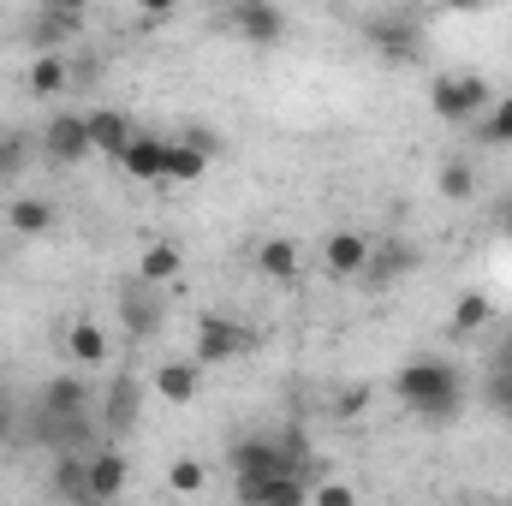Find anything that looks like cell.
<instances>
[{"label": "cell", "mask_w": 512, "mask_h": 506, "mask_svg": "<svg viewBox=\"0 0 512 506\" xmlns=\"http://www.w3.org/2000/svg\"><path fill=\"white\" fill-rule=\"evenodd\" d=\"M393 393L423 417V423H453L459 417V370L441 358H417L393 376Z\"/></svg>", "instance_id": "6da1fadb"}, {"label": "cell", "mask_w": 512, "mask_h": 506, "mask_svg": "<svg viewBox=\"0 0 512 506\" xmlns=\"http://www.w3.org/2000/svg\"><path fill=\"white\" fill-rule=\"evenodd\" d=\"M364 36L382 60H399V66H417L429 36H423V12L417 6H387V12H370L364 18Z\"/></svg>", "instance_id": "7a4b0ae2"}, {"label": "cell", "mask_w": 512, "mask_h": 506, "mask_svg": "<svg viewBox=\"0 0 512 506\" xmlns=\"http://www.w3.org/2000/svg\"><path fill=\"white\" fill-rule=\"evenodd\" d=\"M495 102V90H489V78H477V72H447V78H435V90H429V108H435V120H447V126H465L471 114H483Z\"/></svg>", "instance_id": "3957f363"}, {"label": "cell", "mask_w": 512, "mask_h": 506, "mask_svg": "<svg viewBox=\"0 0 512 506\" xmlns=\"http://www.w3.org/2000/svg\"><path fill=\"white\" fill-rule=\"evenodd\" d=\"M227 459H233V477H239V483H280V477H298L274 435H239V441L227 447Z\"/></svg>", "instance_id": "277c9868"}, {"label": "cell", "mask_w": 512, "mask_h": 506, "mask_svg": "<svg viewBox=\"0 0 512 506\" xmlns=\"http://www.w3.org/2000/svg\"><path fill=\"white\" fill-rule=\"evenodd\" d=\"M256 352V334L233 316H203L197 322V364H227V358H245Z\"/></svg>", "instance_id": "5b68a950"}, {"label": "cell", "mask_w": 512, "mask_h": 506, "mask_svg": "<svg viewBox=\"0 0 512 506\" xmlns=\"http://www.w3.org/2000/svg\"><path fill=\"white\" fill-rule=\"evenodd\" d=\"M221 24H227V30H239L251 48H274V42L286 36V12H280L274 0H239V6H227V12H221Z\"/></svg>", "instance_id": "8992f818"}, {"label": "cell", "mask_w": 512, "mask_h": 506, "mask_svg": "<svg viewBox=\"0 0 512 506\" xmlns=\"http://www.w3.org/2000/svg\"><path fill=\"white\" fill-rule=\"evenodd\" d=\"M215 131H185V137H167V173L161 185H191L209 173V155H215Z\"/></svg>", "instance_id": "52a82bcc"}, {"label": "cell", "mask_w": 512, "mask_h": 506, "mask_svg": "<svg viewBox=\"0 0 512 506\" xmlns=\"http://www.w3.org/2000/svg\"><path fill=\"white\" fill-rule=\"evenodd\" d=\"M84 30V6H66V0H42L36 18H30V42L42 54H66V42Z\"/></svg>", "instance_id": "ba28073f"}, {"label": "cell", "mask_w": 512, "mask_h": 506, "mask_svg": "<svg viewBox=\"0 0 512 506\" xmlns=\"http://www.w3.org/2000/svg\"><path fill=\"white\" fill-rule=\"evenodd\" d=\"M120 322H126L131 340H149V334H161V322H167V298H161V286H143V280H131L126 292H120Z\"/></svg>", "instance_id": "9c48e42d"}, {"label": "cell", "mask_w": 512, "mask_h": 506, "mask_svg": "<svg viewBox=\"0 0 512 506\" xmlns=\"http://www.w3.org/2000/svg\"><path fill=\"white\" fill-rule=\"evenodd\" d=\"M42 155H48V161H84V155H96L84 114H54V120L42 126Z\"/></svg>", "instance_id": "30bf717a"}, {"label": "cell", "mask_w": 512, "mask_h": 506, "mask_svg": "<svg viewBox=\"0 0 512 506\" xmlns=\"http://www.w3.org/2000/svg\"><path fill=\"white\" fill-rule=\"evenodd\" d=\"M137 411H143V381L131 376V370H120V376L108 381V399H102V429L108 435H131Z\"/></svg>", "instance_id": "8fae6325"}, {"label": "cell", "mask_w": 512, "mask_h": 506, "mask_svg": "<svg viewBox=\"0 0 512 506\" xmlns=\"http://www.w3.org/2000/svg\"><path fill=\"white\" fill-rule=\"evenodd\" d=\"M370 251H376V245H370L364 233H346V227L322 239V262H328V274H340V280H364Z\"/></svg>", "instance_id": "7c38bea8"}, {"label": "cell", "mask_w": 512, "mask_h": 506, "mask_svg": "<svg viewBox=\"0 0 512 506\" xmlns=\"http://www.w3.org/2000/svg\"><path fill=\"white\" fill-rule=\"evenodd\" d=\"M411 268H417V251H411V245H399V239H387V245H376V251H370L364 286H370V292H387V286H393L399 274H411Z\"/></svg>", "instance_id": "4fadbf2b"}, {"label": "cell", "mask_w": 512, "mask_h": 506, "mask_svg": "<svg viewBox=\"0 0 512 506\" xmlns=\"http://www.w3.org/2000/svg\"><path fill=\"white\" fill-rule=\"evenodd\" d=\"M126 477H131L126 453H120V447H102V453L90 459V501L114 506L120 501V489H126Z\"/></svg>", "instance_id": "5bb4252c"}, {"label": "cell", "mask_w": 512, "mask_h": 506, "mask_svg": "<svg viewBox=\"0 0 512 506\" xmlns=\"http://www.w3.org/2000/svg\"><path fill=\"white\" fill-rule=\"evenodd\" d=\"M120 167H126L131 179H143V185H161V173H167V137H131V149L120 155Z\"/></svg>", "instance_id": "9a60e30c"}, {"label": "cell", "mask_w": 512, "mask_h": 506, "mask_svg": "<svg viewBox=\"0 0 512 506\" xmlns=\"http://www.w3.org/2000/svg\"><path fill=\"white\" fill-rule=\"evenodd\" d=\"M84 126H90L96 155H114V161L126 155L131 137H137V131H131V120H126V114H114V108H96V114H84Z\"/></svg>", "instance_id": "2e32d148"}, {"label": "cell", "mask_w": 512, "mask_h": 506, "mask_svg": "<svg viewBox=\"0 0 512 506\" xmlns=\"http://www.w3.org/2000/svg\"><path fill=\"white\" fill-rule=\"evenodd\" d=\"M239 506H310L304 477H280V483H239Z\"/></svg>", "instance_id": "e0dca14e"}, {"label": "cell", "mask_w": 512, "mask_h": 506, "mask_svg": "<svg viewBox=\"0 0 512 506\" xmlns=\"http://www.w3.org/2000/svg\"><path fill=\"white\" fill-rule=\"evenodd\" d=\"M6 227H12L18 239H42V233L54 227V203H48V197H12V203H6Z\"/></svg>", "instance_id": "ac0fdd59"}, {"label": "cell", "mask_w": 512, "mask_h": 506, "mask_svg": "<svg viewBox=\"0 0 512 506\" xmlns=\"http://www.w3.org/2000/svg\"><path fill=\"white\" fill-rule=\"evenodd\" d=\"M179 268H185V256H179V245H167V239L143 245V256H137V280L143 286H173Z\"/></svg>", "instance_id": "d6986e66"}, {"label": "cell", "mask_w": 512, "mask_h": 506, "mask_svg": "<svg viewBox=\"0 0 512 506\" xmlns=\"http://www.w3.org/2000/svg\"><path fill=\"white\" fill-rule=\"evenodd\" d=\"M54 495L66 506L90 501V459H84V453H60V459H54Z\"/></svg>", "instance_id": "ffe728a7"}, {"label": "cell", "mask_w": 512, "mask_h": 506, "mask_svg": "<svg viewBox=\"0 0 512 506\" xmlns=\"http://www.w3.org/2000/svg\"><path fill=\"white\" fill-rule=\"evenodd\" d=\"M84 405H90V387L78 376H54L42 387V417H84Z\"/></svg>", "instance_id": "44dd1931"}, {"label": "cell", "mask_w": 512, "mask_h": 506, "mask_svg": "<svg viewBox=\"0 0 512 506\" xmlns=\"http://www.w3.org/2000/svg\"><path fill=\"white\" fill-rule=\"evenodd\" d=\"M66 352H72V364H84V370L108 364V328H102V322H78V328L66 334Z\"/></svg>", "instance_id": "7402d4cb"}, {"label": "cell", "mask_w": 512, "mask_h": 506, "mask_svg": "<svg viewBox=\"0 0 512 506\" xmlns=\"http://www.w3.org/2000/svg\"><path fill=\"white\" fill-rule=\"evenodd\" d=\"M256 274L286 286V280L298 274V245H292V239H262V245H256Z\"/></svg>", "instance_id": "603a6c76"}, {"label": "cell", "mask_w": 512, "mask_h": 506, "mask_svg": "<svg viewBox=\"0 0 512 506\" xmlns=\"http://www.w3.org/2000/svg\"><path fill=\"white\" fill-rule=\"evenodd\" d=\"M197 381H203L197 364H161V370H155V387H161L167 405H191V399H197Z\"/></svg>", "instance_id": "cb8c5ba5"}, {"label": "cell", "mask_w": 512, "mask_h": 506, "mask_svg": "<svg viewBox=\"0 0 512 506\" xmlns=\"http://www.w3.org/2000/svg\"><path fill=\"white\" fill-rule=\"evenodd\" d=\"M66 78H72V66H66V54H36V66H30V96H60L66 90Z\"/></svg>", "instance_id": "d4e9b609"}, {"label": "cell", "mask_w": 512, "mask_h": 506, "mask_svg": "<svg viewBox=\"0 0 512 506\" xmlns=\"http://www.w3.org/2000/svg\"><path fill=\"white\" fill-rule=\"evenodd\" d=\"M435 185H441L453 203H471V197H477V173H471V161H465V155H447V161H441V173H435Z\"/></svg>", "instance_id": "484cf974"}, {"label": "cell", "mask_w": 512, "mask_h": 506, "mask_svg": "<svg viewBox=\"0 0 512 506\" xmlns=\"http://www.w3.org/2000/svg\"><path fill=\"white\" fill-rule=\"evenodd\" d=\"M495 322V304L483 298V292H465L459 304H453V334H477V328H489Z\"/></svg>", "instance_id": "4316f807"}, {"label": "cell", "mask_w": 512, "mask_h": 506, "mask_svg": "<svg viewBox=\"0 0 512 506\" xmlns=\"http://www.w3.org/2000/svg\"><path fill=\"white\" fill-rule=\"evenodd\" d=\"M203 483H209V471H203L197 459H173V465H167V489H173V495H203Z\"/></svg>", "instance_id": "83f0119b"}, {"label": "cell", "mask_w": 512, "mask_h": 506, "mask_svg": "<svg viewBox=\"0 0 512 506\" xmlns=\"http://www.w3.org/2000/svg\"><path fill=\"white\" fill-rule=\"evenodd\" d=\"M483 137H489L495 149H512V96H501V102H495V114H489Z\"/></svg>", "instance_id": "f1b7e54d"}, {"label": "cell", "mask_w": 512, "mask_h": 506, "mask_svg": "<svg viewBox=\"0 0 512 506\" xmlns=\"http://www.w3.org/2000/svg\"><path fill=\"white\" fill-rule=\"evenodd\" d=\"M18 167H24V137L0 131V179H18Z\"/></svg>", "instance_id": "f546056e"}, {"label": "cell", "mask_w": 512, "mask_h": 506, "mask_svg": "<svg viewBox=\"0 0 512 506\" xmlns=\"http://www.w3.org/2000/svg\"><path fill=\"white\" fill-rule=\"evenodd\" d=\"M483 399H489V405L507 417V411H512V370H489V387H483Z\"/></svg>", "instance_id": "4dcf8cb0"}, {"label": "cell", "mask_w": 512, "mask_h": 506, "mask_svg": "<svg viewBox=\"0 0 512 506\" xmlns=\"http://www.w3.org/2000/svg\"><path fill=\"white\" fill-rule=\"evenodd\" d=\"M310 506H358V495H352V483H316Z\"/></svg>", "instance_id": "1f68e13d"}, {"label": "cell", "mask_w": 512, "mask_h": 506, "mask_svg": "<svg viewBox=\"0 0 512 506\" xmlns=\"http://www.w3.org/2000/svg\"><path fill=\"white\" fill-rule=\"evenodd\" d=\"M364 405H370V387H352V393H340V399H334V411H340V417H358Z\"/></svg>", "instance_id": "d6a6232c"}, {"label": "cell", "mask_w": 512, "mask_h": 506, "mask_svg": "<svg viewBox=\"0 0 512 506\" xmlns=\"http://www.w3.org/2000/svg\"><path fill=\"white\" fill-rule=\"evenodd\" d=\"M495 370H512V334L495 346Z\"/></svg>", "instance_id": "836d02e7"}, {"label": "cell", "mask_w": 512, "mask_h": 506, "mask_svg": "<svg viewBox=\"0 0 512 506\" xmlns=\"http://www.w3.org/2000/svg\"><path fill=\"white\" fill-rule=\"evenodd\" d=\"M12 435V411H6V399H0V441Z\"/></svg>", "instance_id": "e575fe53"}, {"label": "cell", "mask_w": 512, "mask_h": 506, "mask_svg": "<svg viewBox=\"0 0 512 506\" xmlns=\"http://www.w3.org/2000/svg\"><path fill=\"white\" fill-rule=\"evenodd\" d=\"M507 239H512V215H507Z\"/></svg>", "instance_id": "d590c367"}, {"label": "cell", "mask_w": 512, "mask_h": 506, "mask_svg": "<svg viewBox=\"0 0 512 506\" xmlns=\"http://www.w3.org/2000/svg\"><path fill=\"white\" fill-rule=\"evenodd\" d=\"M84 506H102V501H84Z\"/></svg>", "instance_id": "8d00e7d4"}, {"label": "cell", "mask_w": 512, "mask_h": 506, "mask_svg": "<svg viewBox=\"0 0 512 506\" xmlns=\"http://www.w3.org/2000/svg\"><path fill=\"white\" fill-rule=\"evenodd\" d=\"M507 429H512V411H507Z\"/></svg>", "instance_id": "74e56055"}, {"label": "cell", "mask_w": 512, "mask_h": 506, "mask_svg": "<svg viewBox=\"0 0 512 506\" xmlns=\"http://www.w3.org/2000/svg\"><path fill=\"white\" fill-rule=\"evenodd\" d=\"M0 399H6V393H0Z\"/></svg>", "instance_id": "f35d334b"}]
</instances>
